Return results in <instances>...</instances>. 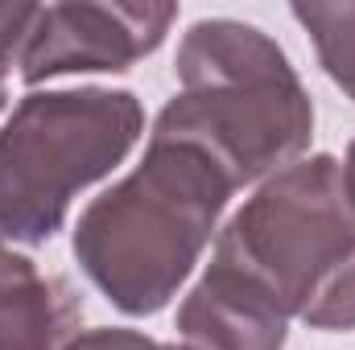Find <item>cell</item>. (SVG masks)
<instances>
[{
  "instance_id": "cell-1",
  "label": "cell",
  "mask_w": 355,
  "mask_h": 350,
  "mask_svg": "<svg viewBox=\"0 0 355 350\" xmlns=\"http://www.w3.org/2000/svg\"><path fill=\"white\" fill-rule=\"evenodd\" d=\"M232 190L211 153L153 136L141 169L83 210L75 252L120 309L153 313L198 260Z\"/></svg>"
},
{
  "instance_id": "cell-2",
  "label": "cell",
  "mask_w": 355,
  "mask_h": 350,
  "mask_svg": "<svg viewBox=\"0 0 355 350\" xmlns=\"http://www.w3.org/2000/svg\"><path fill=\"white\" fill-rule=\"evenodd\" d=\"M182 95L162 111L153 136L211 153L236 185L293 161L310 140V99L285 54L261 29L198 21L178 54Z\"/></svg>"
},
{
  "instance_id": "cell-3",
  "label": "cell",
  "mask_w": 355,
  "mask_h": 350,
  "mask_svg": "<svg viewBox=\"0 0 355 350\" xmlns=\"http://www.w3.org/2000/svg\"><path fill=\"white\" fill-rule=\"evenodd\" d=\"M215 256L265 284L310 326H355V202L331 157L268 181L232 219Z\"/></svg>"
},
{
  "instance_id": "cell-4",
  "label": "cell",
  "mask_w": 355,
  "mask_h": 350,
  "mask_svg": "<svg viewBox=\"0 0 355 350\" xmlns=\"http://www.w3.org/2000/svg\"><path fill=\"white\" fill-rule=\"evenodd\" d=\"M141 107L124 91L29 95L0 132V239L42 243L71 198L137 140Z\"/></svg>"
},
{
  "instance_id": "cell-5",
  "label": "cell",
  "mask_w": 355,
  "mask_h": 350,
  "mask_svg": "<svg viewBox=\"0 0 355 350\" xmlns=\"http://www.w3.org/2000/svg\"><path fill=\"white\" fill-rule=\"evenodd\" d=\"M174 21L170 4H54L37 8L21 50L25 83L62 71H120L149 54Z\"/></svg>"
},
{
  "instance_id": "cell-6",
  "label": "cell",
  "mask_w": 355,
  "mask_h": 350,
  "mask_svg": "<svg viewBox=\"0 0 355 350\" xmlns=\"http://www.w3.org/2000/svg\"><path fill=\"white\" fill-rule=\"evenodd\" d=\"M285 317L289 313L265 284L215 256L198 288L186 297L178 330L186 350H281Z\"/></svg>"
},
{
  "instance_id": "cell-7",
  "label": "cell",
  "mask_w": 355,
  "mask_h": 350,
  "mask_svg": "<svg viewBox=\"0 0 355 350\" xmlns=\"http://www.w3.org/2000/svg\"><path fill=\"white\" fill-rule=\"evenodd\" d=\"M83 305L62 276L0 248V350H67Z\"/></svg>"
},
{
  "instance_id": "cell-8",
  "label": "cell",
  "mask_w": 355,
  "mask_h": 350,
  "mask_svg": "<svg viewBox=\"0 0 355 350\" xmlns=\"http://www.w3.org/2000/svg\"><path fill=\"white\" fill-rule=\"evenodd\" d=\"M293 17L314 33L331 79L355 99V4H293Z\"/></svg>"
},
{
  "instance_id": "cell-9",
  "label": "cell",
  "mask_w": 355,
  "mask_h": 350,
  "mask_svg": "<svg viewBox=\"0 0 355 350\" xmlns=\"http://www.w3.org/2000/svg\"><path fill=\"white\" fill-rule=\"evenodd\" d=\"M37 21L33 4H0V103H4V71L12 62V54L29 42Z\"/></svg>"
},
{
  "instance_id": "cell-10",
  "label": "cell",
  "mask_w": 355,
  "mask_h": 350,
  "mask_svg": "<svg viewBox=\"0 0 355 350\" xmlns=\"http://www.w3.org/2000/svg\"><path fill=\"white\" fill-rule=\"evenodd\" d=\"M67 350H186V347H162V342H149L132 330H95L75 338Z\"/></svg>"
},
{
  "instance_id": "cell-11",
  "label": "cell",
  "mask_w": 355,
  "mask_h": 350,
  "mask_svg": "<svg viewBox=\"0 0 355 350\" xmlns=\"http://www.w3.org/2000/svg\"><path fill=\"white\" fill-rule=\"evenodd\" d=\"M343 185H347V194H352V202H355V145H352V153H347V165H343Z\"/></svg>"
}]
</instances>
